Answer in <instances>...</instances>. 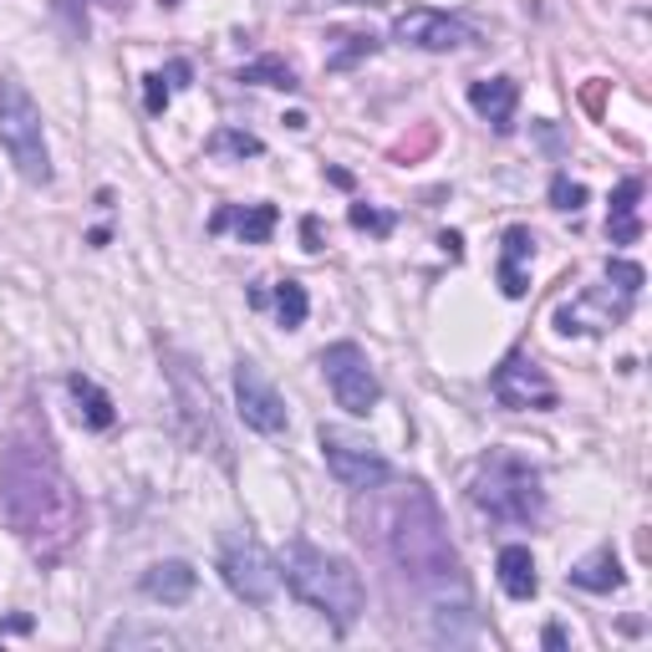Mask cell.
Instances as JSON below:
<instances>
[{
  "mask_svg": "<svg viewBox=\"0 0 652 652\" xmlns=\"http://www.w3.org/2000/svg\"><path fill=\"white\" fill-rule=\"evenodd\" d=\"M0 515L41 566H56L77 551L82 500L46 439V428L21 424L0 449Z\"/></svg>",
  "mask_w": 652,
  "mask_h": 652,
  "instance_id": "6da1fadb",
  "label": "cell"
},
{
  "mask_svg": "<svg viewBox=\"0 0 652 652\" xmlns=\"http://www.w3.org/2000/svg\"><path fill=\"white\" fill-rule=\"evenodd\" d=\"M352 520H357V535L377 556L403 571L418 591L439 597L449 586H459V551H453L449 531H443L439 500L424 490V484H373V490H357V505H352Z\"/></svg>",
  "mask_w": 652,
  "mask_h": 652,
  "instance_id": "7a4b0ae2",
  "label": "cell"
},
{
  "mask_svg": "<svg viewBox=\"0 0 652 652\" xmlns=\"http://www.w3.org/2000/svg\"><path fill=\"white\" fill-rule=\"evenodd\" d=\"M280 576H286V586L307 607H317L321 617H332L336 632H346L362 617V607H367L357 566L342 556H327V551L307 546V541H291V546L280 551Z\"/></svg>",
  "mask_w": 652,
  "mask_h": 652,
  "instance_id": "3957f363",
  "label": "cell"
},
{
  "mask_svg": "<svg viewBox=\"0 0 652 652\" xmlns=\"http://www.w3.org/2000/svg\"><path fill=\"white\" fill-rule=\"evenodd\" d=\"M469 500L480 515L500 520V525H541V515H546L541 469L510 449L484 453L480 469H474V484H469Z\"/></svg>",
  "mask_w": 652,
  "mask_h": 652,
  "instance_id": "277c9868",
  "label": "cell"
},
{
  "mask_svg": "<svg viewBox=\"0 0 652 652\" xmlns=\"http://www.w3.org/2000/svg\"><path fill=\"white\" fill-rule=\"evenodd\" d=\"M0 148L11 153L15 173L26 184H52V153H46V128H41V107L21 82L0 77Z\"/></svg>",
  "mask_w": 652,
  "mask_h": 652,
  "instance_id": "5b68a950",
  "label": "cell"
},
{
  "mask_svg": "<svg viewBox=\"0 0 652 652\" xmlns=\"http://www.w3.org/2000/svg\"><path fill=\"white\" fill-rule=\"evenodd\" d=\"M169 383H173V403H179V424H184V439L200 453H214L220 464L229 469V439L220 428V413H214V398L204 377L189 367L179 352H169Z\"/></svg>",
  "mask_w": 652,
  "mask_h": 652,
  "instance_id": "8992f818",
  "label": "cell"
},
{
  "mask_svg": "<svg viewBox=\"0 0 652 652\" xmlns=\"http://www.w3.org/2000/svg\"><path fill=\"white\" fill-rule=\"evenodd\" d=\"M317 443H321L327 469H332L336 484H346V490H373V484L393 480V464L383 459V449H377L373 439H362V434H346V428H336V424H321Z\"/></svg>",
  "mask_w": 652,
  "mask_h": 652,
  "instance_id": "52a82bcc",
  "label": "cell"
},
{
  "mask_svg": "<svg viewBox=\"0 0 652 652\" xmlns=\"http://www.w3.org/2000/svg\"><path fill=\"white\" fill-rule=\"evenodd\" d=\"M321 377H327V387H332L336 408H346L352 418L373 413L377 398H383V383H377L373 362H367V352H362L357 342L327 346V352H321Z\"/></svg>",
  "mask_w": 652,
  "mask_h": 652,
  "instance_id": "ba28073f",
  "label": "cell"
},
{
  "mask_svg": "<svg viewBox=\"0 0 652 652\" xmlns=\"http://www.w3.org/2000/svg\"><path fill=\"white\" fill-rule=\"evenodd\" d=\"M220 571H225L229 591H235L241 601H250V607H266L280 586V566L270 560V551L245 531L225 535V546H220Z\"/></svg>",
  "mask_w": 652,
  "mask_h": 652,
  "instance_id": "9c48e42d",
  "label": "cell"
},
{
  "mask_svg": "<svg viewBox=\"0 0 652 652\" xmlns=\"http://www.w3.org/2000/svg\"><path fill=\"white\" fill-rule=\"evenodd\" d=\"M490 393L500 408H515V413H551L556 408V383L546 377V367L525 352H510L500 367L490 373Z\"/></svg>",
  "mask_w": 652,
  "mask_h": 652,
  "instance_id": "30bf717a",
  "label": "cell"
},
{
  "mask_svg": "<svg viewBox=\"0 0 652 652\" xmlns=\"http://www.w3.org/2000/svg\"><path fill=\"white\" fill-rule=\"evenodd\" d=\"M393 41L418 46V52H464V46L480 41V31L459 15L434 11V6H408V11L393 15Z\"/></svg>",
  "mask_w": 652,
  "mask_h": 652,
  "instance_id": "8fae6325",
  "label": "cell"
},
{
  "mask_svg": "<svg viewBox=\"0 0 652 652\" xmlns=\"http://www.w3.org/2000/svg\"><path fill=\"white\" fill-rule=\"evenodd\" d=\"M235 403H241V418L245 428H255V434H286V403H280V393L266 383V373L255 367L250 357L235 362Z\"/></svg>",
  "mask_w": 652,
  "mask_h": 652,
  "instance_id": "7c38bea8",
  "label": "cell"
},
{
  "mask_svg": "<svg viewBox=\"0 0 652 652\" xmlns=\"http://www.w3.org/2000/svg\"><path fill=\"white\" fill-rule=\"evenodd\" d=\"M627 311L632 307H622V301L612 307V291H586V296H576V301H566V307H556V332L560 336L607 332V327L627 321Z\"/></svg>",
  "mask_w": 652,
  "mask_h": 652,
  "instance_id": "4fadbf2b",
  "label": "cell"
},
{
  "mask_svg": "<svg viewBox=\"0 0 652 652\" xmlns=\"http://www.w3.org/2000/svg\"><path fill=\"white\" fill-rule=\"evenodd\" d=\"M515 103H520V82L515 77H484L469 82V107L490 122L500 138L515 133Z\"/></svg>",
  "mask_w": 652,
  "mask_h": 652,
  "instance_id": "5bb4252c",
  "label": "cell"
},
{
  "mask_svg": "<svg viewBox=\"0 0 652 652\" xmlns=\"http://www.w3.org/2000/svg\"><path fill=\"white\" fill-rule=\"evenodd\" d=\"M276 225H280L276 204H220V210L210 214V235L235 229L245 245H266L270 235H276Z\"/></svg>",
  "mask_w": 652,
  "mask_h": 652,
  "instance_id": "9a60e30c",
  "label": "cell"
},
{
  "mask_svg": "<svg viewBox=\"0 0 652 652\" xmlns=\"http://www.w3.org/2000/svg\"><path fill=\"white\" fill-rule=\"evenodd\" d=\"M194 586H200V571H194L189 560H159V566H148V571L138 576V591H143L148 601H163V607L189 601Z\"/></svg>",
  "mask_w": 652,
  "mask_h": 652,
  "instance_id": "2e32d148",
  "label": "cell"
},
{
  "mask_svg": "<svg viewBox=\"0 0 652 652\" xmlns=\"http://www.w3.org/2000/svg\"><path fill=\"white\" fill-rule=\"evenodd\" d=\"M535 255V235L531 225H510L505 229V241H500V291L510 296V301H520V296L531 291V276H525V260Z\"/></svg>",
  "mask_w": 652,
  "mask_h": 652,
  "instance_id": "e0dca14e",
  "label": "cell"
},
{
  "mask_svg": "<svg viewBox=\"0 0 652 652\" xmlns=\"http://www.w3.org/2000/svg\"><path fill=\"white\" fill-rule=\"evenodd\" d=\"M566 581L576 586V591H597V597H607V591H622V560H617L612 546H601L591 551L586 560H576L571 571H566Z\"/></svg>",
  "mask_w": 652,
  "mask_h": 652,
  "instance_id": "ac0fdd59",
  "label": "cell"
},
{
  "mask_svg": "<svg viewBox=\"0 0 652 652\" xmlns=\"http://www.w3.org/2000/svg\"><path fill=\"white\" fill-rule=\"evenodd\" d=\"M638 200H642V179H622L617 194H612V210H607V241L612 245H638L642 241Z\"/></svg>",
  "mask_w": 652,
  "mask_h": 652,
  "instance_id": "d6986e66",
  "label": "cell"
},
{
  "mask_svg": "<svg viewBox=\"0 0 652 652\" xmlns=\"http://www.w3.org/2000/svg\"><path fill=\"white\" fill-rule=\"evenodd\" d=\"M494 571H500V586H505L510 601H531L535 591H541L531 546H505V551H500V560H494Z\"/></svg>",
  "mask_w": 652,
  "mask_h": 652,
  "instance_id": "ffe728a7",
  "label": "cell"
},
{
  "mask_svg": "<svg viewBox=\"0 0 652 652\" xmlns=\"http://www.w3.org/2000/svg\"><path fill=\"white\" fill-rule=\"evenodd\" d=\"M67 393H72V403H77V418L93 428V434H107V428L118 424V408H113V398H107V393L93 383V377L72 373V377H67Z\"/></svg>",
  "mask_w": 652,
  "mask_h": 652,
  "instance_id": "44dd1931",
  "label": "cell"
},
{
  "mask_svg": "<svg viewBox=\"0 0 652 652\" xmlns=\"http://www.w3.org/2000/svg\"><path fill=\"white\" fill-rule=\"evenodd\" d=\"M377 52V36L373 31H336L332 36V52H327V72H352L357 62Z\"/></svg>",
  "mask_w": 652,
  "mask_h": 652,
  "instance_id": "7402d4cb",
  "label": "cell"
},
{
  "mask_svg": "<svg viewBox=\"0 0 652 652\" xmlns=\"http://www.w3.org/2000/svg\"><path fill=\"white\" fill-rule=\"evenodd\" d=\"M204 153H210V159H260L266 143L255 133H245V128H214V133L204 138Z\"/></svg>",
  "mask_w": 652,
  "mask_h": 652,
  "instance_id": "603a6c76",
  "label": "cell"
},
{
  "mask_svg": "<svg viewBox=\"0 0 652 652\" xmlns=\"http://www.w3.org/2000/svg\"><path fill=\"white\" fill-rule=\"evenodd\" d=\"M235 82H245V87H280V93H296L301 82H296L291 62H280V56H260V62H250V67L235 72Z\"/></svg>",
  "mask_w": 652,
  "mask_h": 652,
  "instance_id": "cb8c5ba5",
  "label": "cell"
},
{
  "mask_svg": "<svg viewBox=\"0 0 652 652\" xmlns=\"http://www.w3.org/2000/svg\"><path fill=\"white\" fill-rule=\"evenodd\" d=\"M270 307H276V321L286 327V332H296L301 321H307V311H311V301H307V286L301 280H276V291H270Z\"/></svg>",
  "mask_w": 652,
  "mask_h": 652,
  "instance_id": "d4e9b609",
  "label": "cell"
},
{
  "mask_svg": "<svg viewBox=\"0 0 652 652\" xmlns=\"http://www.w3.org/2000/svg\"><path fill=\"white\" fill-rule=\"evenodd\" d=\"M107 648H173V632H163V627H113Z\"/></svg>",
  "mask_w": 652,
  "mask_h": 652,
  "instance_id": "484cf974",
  "label": "cell"
},
{
  "mask_svg": "<svg viewBox=\"0 0 652 652\" xmlns=\"http://www.w3.org/2000/svg\"><path fill=\"white\" fill-rule=\"evenodd\" d=\"M551 204H556L560 214H576L586 204V184H576L571 173H556V179H551Z\"/></svg>",
  "mask_w": 652,
  "mask_h": 652,
  "instance_id": "4316f807",
  "label": "cell"
},
{
  "mask_svg": "<svg viewBox=\"0 0 652 652\" xmlns=\"http://www.w3.org/2000/svg\"><path fill=\"white\" fill-rule=\"evenodd\" d=\"M346 220H352V229H367V235H393V214H383V210H373V204H352L346 210Z\"/></svg>",
  "mask_w": 652,
  "mask_h": 652,
  "instance_id": "83f0119b",
  "label": "cell"
},
{
  "mask_svg": "<svg viewBox=\"0 0 652 652\" xmlns=\"http://www.w3.org/2000/svg\"><path fill=\"white\" fill-rule=\"evenodd\" d=\"M607 280H612V286H617L622 296H638V291H642V280H648V276H642L638 260H617V255H612V260H607Z\"/></svg>",
  "mask_w": 652,
  "mask_h": 652,
  "instance_id": "f1b7e54d",
  "label": "cell"
},
{
  "mask_svg": "<svg viewBox=\"0 0 652 652\" xmlns=\"http://www.w3.org/2000/svg\"><path fill=\"white\" fill-rule=\"evenodd\" d=\"M169 97H173L169 77H163V72H148V77H143V107H148V118H163V113H169Z\"/></svg>",
  "mask_w": 652,
  "mask_h": 652,
  "instance_id": "f546056e",
  "label": "cell"
},
{
  "mask_svg": "<svg viewBox=\"0 0 652 652\" xmlns=\"http://www.w3.org/2000/svg\"><path fill=\"white\" fill-rule=\"evenodd\" d=\"M424 148H434V128H424L413 143H398V148H393V159H413V153H424Z\"/></svg>",
  "mask_w": 652,
  "mask_h": 652,
  "instance_id": "4dcf8cb0",
  "label": "cell"
},
{
  "mask_svg": "<svg viewBox=\"0 0 652 652\" xmlns=\"http://www.w3.org/2000/svg\"><path fill=\"white\" fill-rule=\"evenodd\" d=\"M439 245H443V255H449V260H464V235H453V229H443V235H439Z\"/></svg>",
  "mask_w": 652,
  "mask_h": 652,
  "instance_id": "1f68e13d",
  "label": "cell"
},
{
  "mask_svg": "<svg viewBox=\"0 0 652 652\" xmlns=\"http://www.w3.org/2000/svg\"><path fill=\"white\" fill-rule=\"evenodd\" d=\"M163 77H169V87H189V77H194V67H189V62H173V67L163 72Z\"/></svg>",
  "mask_w": 652,
  "mask_h": 652,
  "instance_id": "d6a6232c",
  "label": "cell"
},
{
  "mask_svg": "<svg viewBox=\"0 0 652 652\" xmlns=\"http://www.w3.org/2000/svg\"><path fill=\"white\" fill-rule=\"evenodd\" d=\"M601 93H607V82H591L581 93V103H586V113H601Z\"/></svg>",
  "mask_w": 652,
  "mask_h": 652,
  "instance_id": "836d02e7",
  "label": "cell"
},
{
  "mask_svg": "<svg viewBox=\"0 0 652 652\" xmlns=\"http://www.w3.org/2000/svg\"><path fill=\"white\" fill-rule=\"evenodd\" d=\"M301 241H307V250H311V255L321 250V225H317V220H307V225H301Z\"/></svg>",
  "mask_w": 652,
  "mask_h": 652,
  "instance_id": "e575fe53",
  "label": "cell"
},
{
  "mask_svg": "<svg viewBox=\"0 0 652 652\" xmlns=\"http://www.w3.org/2000/svg\"><path fill=\"white\" fill-rule=\"evenodd\" d=\"M11 632H31V617H6V622H0V638H11Z\"/></svg>",
  "mask_w": 652,
  "mask_h": 652,
  "instance_id": "d590c367",
  "label": "cell"
},
{
  "mask_svg": "<svg viewBox=\"0 0 652 652\" xmlns=\"http://www.w3.org/2000/svg\"><path fill=\"white\" fill-rule=\"evenodd\" d=\"M546 648H566V632H560V627H546Z\"/></svg>",
  "mask_w": 652,
  "mask_h": 652,
  "instance_id": "8d00e7d4",
  "label": "cell"
},
{
  "mask_svg": "<svg viewBox=\"0 0 652 652\" xmlns=\"http://www.w3.org/2000/svg\"><path fill=\"white\" fill-rule=\"evenodd\" d=\"M317 6H383V0H317Z\"/></svg>",
  "mask_w": 652,
  "mask_h": 652,
  "instance_id": "74e56055",
  "label": "cell"
},
{
  "mask_svg": "<svg viewBox=\"0 0 652 652\" xmlns=\"http://www.w3.org/2000/svg\"><path fill=\"white\" fill-rule=\"evenodd\" d=\"M97 6H107V11H128V0H97Z\"/></svg>",
  "mask_w": 652,
  "mask_h": 652,
  "instance_id": "f35d334b",
  "label": "cell"
}]
</instances>
